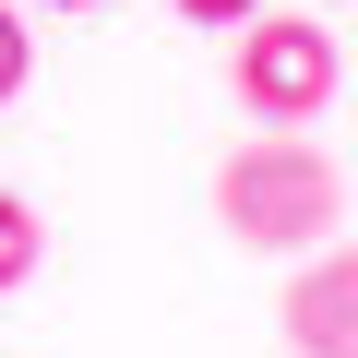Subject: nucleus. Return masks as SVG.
Masks as SVG:
<instances>
[{
	"instance_id": "1",
	"label": "nucleus",
	"mask_w": 358,
	"mask_h": 358,
	"mask_svg": "<svg viewBox=\"0 0 358 358\" xmlns=\"http://www.w3.org/2000/svg\"><path fill=\"white\" fill-rule=\"evenodd\" d=\"M215 215H227V239L239 251H334V215H346V167L310 143V131H251V143H227V167H215Z\"/></svg>"
},
{
	"instance_id": "2",
	"label": "nucleus",
	"mask_w": 358,
	"mask_h": 358,
	"mask_svg": "<svg viewBox=\"0 0 358 358\" xmlns=\"http://www.w3.org/2000/svg\"><path fill=\"white\" fill-rule=\"evenodd\" d=\"M334 84H346V60H334V24L263 13V24L239 36V108H251L263 131H299V120H322V108H334Z\"/></svg>"
},
{
	"instance_id": "3",
	"label": "nucleus",
	"mask_w": 358,
	"mask_h": 358,
	"mask_svg": "<svg viewBox=\"0 0 358 358\" xmlns=\"http://www.w3.org/2000/svg\"><path fill=\"white\" fill-rule=\"evenodd\" d=\"M275 310H287V346H299V358H358V239L310 251Z\"/></svg>"
},
{
	"instance_id": "4",
	"label": "nucleus",
	"mask_w": 358,
	"mask_h": 358,
	"mask_svg": "<svg viewBox=\"0 0 358 358\" xmlns=\"http://www.w3.org/2000/svg\"><path fill=\"white\" fill-rule=\"evenodd\" d=\"M24 275H36V215H24L13 192H0V299H13Z\"/></svg>"
},
{
	"instance_id": "5",
	"label": "nucleus",
	"mask_w": 358,
	"mask_h": 358,
	"mask_svg": "<svg viewBox=\"0 0 358 358\" xmlns=\"http://www.w3.org/2000/svg\"><path fill=\"white\" fill-rule=\"evenodd\" d=\"M24 72H36V24L13 13V0H0V108L24 96Z\"/></svg>"
},
{
	"instance_id": "6",
	"label": "nucleus",
	"mask_w": 358,
	"mask_h": 358,
	"mask_svg": "<svg viewBox=\"0 0 358 358\" xmlns=\"http://www.w3.org/2000/svg\"><path fill=\"white\" fill-rule=\"evenodd\" d=\"M179 13H192V24H227V36H251V24H263V0H179Z\"/></svg>"
},
{
	"instance_id": "7",
	"label": "nucleus",
	"mask_w": 358,
	"mask_h": 358,
	"mask_svg": "<svg viewBox=\"0 0 358 358\" xmlns=\"http://www.w3.org/2000/svg\"><path fill=\"white\" fill-rule=\"evenodd\" d=\"M48 13H96V0H48Z\"/></svg>"
}]
</instances>
